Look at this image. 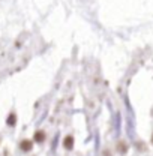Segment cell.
<instances>
[{
	"instance_id": "6da1fadb",
	"label": "cell",
	"mask_w": 153,
	"mask_h": 156,
	"mask_svg": "<svg viewBox=\"0 0 153 156\" xmlns=\"http://www.w3.org/2000/svg\"><path fill=\"white\" fill-rule=\"evenodd\" d=\"M20 149H21L23 152H26V153L32 152V149H33V141H32V140H21V141H20Z\"/></svg>"
},
{
	"instance_id": "7a4b0ae2",
	"label": "cell",
	"mask_w": 153,
	"mask_h": 156,
	"mask_svg": "<svg viewBox=\"0 0 153 156\" xmlns=\"http://www.w3.org/2000/svg\"><path fill=\"white\" fill-rule=\"evenodd\" d=\"M45 138H47V134H45L42 129L35 131V134H33V141H35V143L41 144V143H44V141H45Z\"/></svg>"
},
{
	"instance_id": "3957f363",
	"label": "cell",
	"mask_w": 153,
	"mask_h": 156,
	"mask_svg": "<svg viewBox=\"0 0 153 156\" xmlns=\"http://www.w3.org/2000/svg\"><path fill=\"white\" fill-rule=\"evenodd\" d=\"M74 136L72 135H66L65 136V140H63V147L66 149V150H72L74 149Z\"/></svg>"
},
{
	"instance_id": "277c9868",
	"label": "cell",
	"mask_w": 153,
	"mask_h": 156,
	"mask_svg": "<svg viewBox=\"0 0 153 156\" xmlns=\"http://www.w3.org/2000/svg\"><path fill=\"white\" fill-rule=\"evenodd\" d=\"M6 125H8V126H11V128H14V126L17 125V113H15V111H11V113L8 114Z\"/></svg>"
},
{
	"instance_id": "5b68a950",
	"label": "cell",
	"mask_w": 153,
	"mask_h": 156,
	"mask_svg": "<svg viewBox=\"0 0 153 156\" xmlns=\"http://www.w3.org/2000/svg\"><path fill=\"white\" fill-rule=\"evenodd\" d=\"M117 150H119L120 153H126V150H128L126 143H125V141H119V143H117Z\"/></svg>"
},
{
	"instance_id": "8992f818",
	"label": "cell",
	"mask_w": 153,
	"mask_h": 156,
	"mask_svg": "<svg viewBox=\"0 0 153 156\" xmlns=\"http://www.w3.org/2000/svg\"><path fill=\"white\" fill-rule=\"evenodd\" d=\"M152 143H153V135H152Z\"/></svg>"
}]
</instances>
